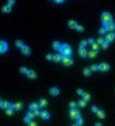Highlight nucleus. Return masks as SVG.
<instances>
[{"label": "nucleus", "mask_w": 115, "mask_h": 126, "mask_svg": "<svg viewBox=\"0 0 115 126\" xmlns=\"http://www.w3.org/2000/svg\"><path fill=\"white\" fill-rule=\"evenodd\" d=\"M59 53H61L62 56H72V53H73V48H72V45H68V44H61Z\"/></svg>", "instance_id": "1"}, {"label": "nucleus", "mask_w": 115, "mask_h": 126, "mask_svg": "<svg viewBox=\"0 0 115 126\" xmlns=\"http://www.w3.org/2000/svg\"><path fill=\"white\" fill-rule=\"evenodd\" d=\"M101 22H103V25L112 22V14H111V13H107V11H104L103 14H101Z\"/></svg>", "instance_id": "2"}, {"label": "nucleus", "mask_w": 115, "mask_h": 126, "mask_svg": "<svg viewBox=\"0 0 115 126\" xmlns=\"http://www.w3.org/2000/svg\"><path fill=\"white\" fill-rule=\"evenodd\" d=\"M92 112H95V115H98V118H106V112L103 111V109L97 108V106H92Z\"/></svg>", "instance_id": "3"}, {"label": "nucleus", "mask_w": 115, "mask_h": 126, "mask_svg": "<svg viewBox=\"0 0 115 126\" xmlns=\"http://www.w3.org/2000/svg\"><path fill=\"white\" fill-rule=\"evenodd\" d=\"M68 114H70V118L72 120H76L78 118V117H81V111H79V109H76V108H73V109H70V112H68Z\"/></svg>", "instance_id": "4"}, {"label": "nucleus", "mask_w": 115, "mask_h": 126, "mask_svg": "<svg viewBox=\"0 0 115 126\" xmlns=\"http://www.w3.org/2000/svg\"><path fill=\"white\" fill-rule=\"evenodd\" d=\"M62 64L67 67H72L75 64V61L72 59V56H62Z\"/></svg>", "instance_id": "5"}, {"label": "nucleus", "mask_w": 115, "mask_h": 126, "mask_svg": "<svg viewBox=\"0 0 115 126\" xmlns=\"http://www.w3.org/2000/svg\"><path fill=\"white\" fill-rule=\"evenodd\" d=\"M8 50H9V45H8V42H5V41H0V55H3V53H6Z\"/></svg>", "instance_id": "6"}, {"label": "nucleus", "mask_w": 115, "mask_h": 126, "mask_svg": "<svg viewBox=\"0 0 115 126\" xmlns=\"http://www.w3.org/2000/svg\"><path fill=\"white\" fill-rule=\"evenodd\" d=\"M104 39H106V42H114L115 41V34H114V31H107V33L104 34Z\"/></svg>", "instance_id": "7"}, {"label": "nucleus", "mask_w": 115, "mask_h": 126, "mask_svg": "<svg viewBox=\"0 0 115 126\" xmlns=\"http://www.w3.org/2000/svg\"><path fill=\"white\" fill-rule=\"evenodd\" d=\"M98 70L100 72H109L111 70V65H109L107 62H101V64H98Z\"/></svg>", "instance_id": "8"}, {"label": "nucleus", "mask_w": 115, "mask_h": 126, "mask_svg": "<svg viewBox=\"0 0 115 126\" xmlns=\"http://www.w3.org/2000/svg\"><path fill=\"white\" fill-rule=\"evenodd\" d=\"M39 117H41L42 120H50L51 114H50V112H47L45 109H41V112H39Z\"/></svg>", "instance_id": "9"}, {"label": "nucleus", "mask_w": 115, "mask_h": 126, "mask_svg": "<svg viewBox=\"0 0 115 126\" xmlns=\"http://www.w3.org/2000/svg\"><path fill=\"white\" fill-rule=\"evenodd\" d=\"M20 52H22V55H25V56H30V55H31V48L28 47V45H25V44H23L22 47H20Z\"/></svg>", "instance_id": "10"}, {"label": "nucleus", "mask_w": 115, "mask_h": 126, "mask_svg": "<svg viewBox=\"0 0 115 126\" xmlns=\"http://www.w3.org/2000/svg\"><path fill=\"white\" fill-rule=\"evenodd\" d=\"M28 109H30V111H33V112H39V111H41L39 103H31L30 106H28Z\"/></svg>", "instance_id": "11"}, {"label": "nucleus", "mask_w": 115, "mask_h": 126, "mask_svg": "<svg viewBox=\"0 0 115 126\" xmlns=\"http://www.w3.org/2000/svg\"><path fill=\"white\" fill-rule=\"evenodd\" d=\"M59 93H61L59 87H50V95H51V96H58Z\"/></svg>", "instance_id": "12"}, {"label": "nucleus", "mask_w": 115, "mask_h": 126, "mask_svg": "<svg viewBox=\"0 0 115 126\" xmlns=\"http://www.w3.org/2000/svg\"><path fill=\"white\" fill-rule=\"evenodd\" d=\"M26 78H30V79H36L37 78V73L34 70H28L26 72Z\"/></svg>", "instance_id": "13"}, {"label": "nucleus", "mask_w": 115, "mask_h": 126, "mask_svg": "<svg viewBox=\"0 0 115 126\" xmlns=\"http://www.w3.org/2000/svg\"><path fill=\"white\" fill-rule=\"evenodd\" d=\"M11 106H13V103H9V101H6V100H2V103H0V108H2V109L11 108Z\"/></svg>", "instance_id": "14"}, {"label": "nucleus", "mask_w": 115, "mask_h": 126, "mask_svg": "<svg viewBox=\"0 0 115 126\" xmlns=\"http://www.w3.org/2000/svg\"><path fill=\"white\" fill-rule=\"evenodd\" d=\"M53 61H55V62H62V55L58 52L56 55H53Z\"/></svg>", "instance_id": "15"}, {"label": "nucleus", "mask_w": 115, "mask_h": 126, "mask_svg": "<svg viewBox=\"0 0 115 126\" xmlns=\"http://www.w3.org/2000/svg\"><path fill=\"white\" fill-rule=\"evenodd\" d=\"M2 13L3 14H8V13H11V5H5V6H2Z\"/></svg>", "instance_id": "16"}, {"label": "nucleus", "mask_w": 115, "mask_h": 126, "mask_svg": "<svg viewBox=\"0 0 115 126\" xmlns=\"http://www.w3.org/2000/svg\"><path fill=\"white\" fill-rule=\"evenodd\" d=\"M73 122H75V126H82V125H84V120H82V115H81V117H78L76 120H73Z\"/></svg>", "instance_id": "17"}, {"label": "nucleus", "mask_w": 115, "mask_h": 126, "mask_svg": "<svg viewBox=\"0 0 115 126\" xmlns=\"http://www.w3.org/2000/svg\"><path fill=\"white\" fill-rule=\"evenodd\" d=\"M106 26H107V31H115V22L112 20V22L106 23Z\"/></svg>", "instance_id": "18"}, {"label": "nucleus", "mask_w": 115, "mask_h": 126, "mask_svg": "<svg viewBox=\"0 0 115 126\" xmlns=\"http://www.w3.org/2000/svg\"><path fill=\"white\" fill-rule=\"evenodd\" d=\"M98 33H100V36H104V34L107 33V26H106V25H103V26L100 28V30H98Z\"/></svg>", "instance_id": "19"}, {"label": "nucleus", "mask_w": 115, "mask_h": 126, "mask_svg": "<svg viewBox=\"0 0 115 126\" xmlns=\"http://www.w3.org/2000/svg\"><path fill=\"white\" fill-rule=\"evenodd\" d=\"M13 108H14V111H20V109H22V103H20V101L13 103Z\"/></svg>", "instance_id": "20"}, {"label": "nucleus", "mask_w": 115, "mask_h": 126, "mask_svg": "<svg viewBox=\"0 0 115 126\" xmlns=\"http://www.w3.org/2000/svg\"><path fill=\"white\" fill-rule=\"evenodd\" d=\"M87 50H85V48H79V56H81V58H87Z\"/></svg>", "instance_id": "21"}, {"label": "nucleus", "mask_w": 115, "mask_h": 126, "mask_svg": "<svg viewBox=\"0 0 115 126\" xmlns=\"http://www.w3.org/2000/svg\"><path fill=\"white\" fill-rule=\"evenodd\" d=\"M82 73H84V76H90V75H92L93 72L90 70V67H85L84 70H82Z\"/></svg>", "instance_id": "22"}, {"label": "nucleus", "mask_w": 115, "mask_h": 126, "mask_svg": "<svg viewBox=\"0 0 115 126\" xmlns=\"http://www.w3.org/2000/svg\"><path fill=\"white\" fill-rule=\"evenodd\" d=\"M51 47H53V50H56V52H59V48H61V44H59L58 41H55V42L51 44Z\"/></svg>", "instance_id": "23"}, {"label": "nucleus", "mask_w": 115, "mask_h": 126, "mask_svg": "<svg viewBox=\"0 0 115 126\" xmlns=\"http://www.w3.org/2000/svg\"><path fill=\"white\" fill-rule=\"evenodd\" d=\"M98 55V52H95V50H90L89 53H87V58H90V59H93V58H95V56Z\"/></svg>", "instance_id": "24"}, {"label": "nucleus", "mask_w": 115, "mask_h": 126, "mask_svg": "<svg viewBox=\"0 0 115 126\" xmlns=\"http://www.w3.org/2000/svg\"><path fill=\"white\" fill-rule=\"evenodd\" d=\"M5 112H6V115H9V117H11V115L13 114H14V108H13V106H11V108H6V109H5Z\"/></svg>", "instance_id": "25"}, {"label": "nucleus", "mask_w": 115, "mask_h": 126, "mask_svg": "<svg viewBox=\"0 0 115 126\" xmlns=\"http://www.w3.org/2000/svg\"><path fill=\"white\" fill-rule=\"evenodd\" d=\"M76 25H78V22H76V20H68V26H70V28H76Z\"/></svg>", "instance_id": "26"}, {"label": "nucleus", "mask_w": 115, "mask_h": 126, "mask_svg": "<svg viewBox=\"0 0 115 126\" xmlns=\"http://www.w3.org/2000/svg\"><path fill=\"white\" fill-rule=\"evenodd\" d=\"M78 106H79V108H85V106H87V101L82 98V100H79V101H78Z\"/></svg>", "instance_id": "27"}, {"label": "nucleus", "mask_w": 115, "mask_h": 126, "mask_svg": "<svg viewBox=\"0 0 115 126\" xmlns=\"http://www.w3.org/2000/svg\"><path fill=\"white\" fill-rule=\"evenodd\" d=\"M47 103H48L47 100H41V101H39V108H41V109H44L45 106H47Z\"/></svg>", "instance_id": "28"}, {"label": "nucleus", "mask_w": 115, "mask_h": 126, "mask_svg": "<svg viewBox=\"0 0 115 126\" xmlns=\"http://www.w3.org/2000/svg\"><path fill=\"white\" fill-rule=\"evenodd\" d=\"M104 41H106V39H104V36H101V37H98V39H97V44H98V45L101 47V44H103Z\"/></svg>", "instance_id": "29"}, {"label": "nucleus", "mask_w": 115, "mask_h": 126, "mask_svg": "<svg viewBox=\"0 0 115 126\" xmlns=\"http://www.w3.org/2000/svg\"><path fill=\"white\" fill-rule=\"evenodd\" d=\"M87 45H89V42H87V41H81V44H79V48H85Z\"/></svg>", "instance_id": "30"}, {"label": "nucleus", "mask_w": 115, "mask_h": 126, "mask_svg": "<svg viewBox=\"0 0 115 126\" xmlns=\"http://www.w3.org/2000/svg\"><path fill=\"white\" fill-rule=\"evenodd\" d=\"M73 108H78V103H75V101H70V104H68V109H73Z\"/></svg>", "instance_id": "31"}, {"label": "nucleus", "mask_w": 115, "mask_h": 126, "mask_svg": "<svg viewBox=\"0 0 115 126\" xmlns=\"http://www.w3.org/2000/svg\"><path fill=\"white\" fill-rule=\"evenodd\" d=\"M75 30H76V31H79V33H82V31H84V26H82V25H79V23H78Z\"/></svg>", "instance_id": "32"}, {"label": "nucleus", "mask_w": 115, "mask_h": 126, "mask_svg": "<svg viewBox=\"0 0 115 126\" xmlns=\"http://www.w3.org/2000/svg\"><path fill=\"white\" fill-rule=\"evenodd\" d=\"M100 48H101V47H100V45L97 44V42H95V44H92V50H95V52H98Z\"/></svg>", "instance_id": "33"}, {"label": "nucleus", "mask_w": 115, "mask_h": 126, "mask_svg": "<svg viewBox=\"0 0 115 126\" xmlns=\"http://www.w3.org/2000/svg\"><path fill=\"white\" fill-rule=\"evenodd\" d=\"M107 47H109V42H106V41H104L103 44H101V48H103V50H107Z\"/></svg>", "instance_id": "34"}, {"label": "nucleus", "mask_w": 115, "mask_h": 126, "mask_svg": "<svg viewBox=\"0 0 115 126\" xmlns=\"http://www.w3.org/2000/svg\"><path fill=\"white\" fill-rule=\"evenodd\" d=\"M90 70H92V72H97L98 70V65H97V64H92V65H90Z\"/></svg>", "instance_id": "35"}, {"label": "nucleus", "mask_w": 115, "mask_h": 126, "mask_svg": "<svg viewBox=\"0 0 115 126\" xmlns=\"http://www.w3.org/2000/svg\"><path fill=\"white\" fill-rule=\"evenodd\" d=\"M19 70H20V73L26 75V72H28V69H26V67H20V69H19Z\"/></svg>", "instance_id": "36"}, {"label": "nucleus", "mask_w": 115, "mask_h": 126, "mask_svg": "<svg viewBox=\"0 0 115 126\" xmlns=\"http://www.w3.org/2000/svg\"><path fill=\"white\" fill-rule=\"evenodd\" d=\"M82 98H84L85 101H89V100H90V93H87V92H85L84 95H82Z\"/></svg>", "instance_id": "37"}, {"label": "nucleus", "mask_w": 115, "mask_h": 126, "mask_svg": "<svg viewBox=\"0 0 115 126\" xmlns=\"http://www.w3.org/2000/svg\"><path fill=\"white\" fill-rule=\"evenodd\" d=\"M76 93H78L79 96H82V95H84L85 92H84V89H78V90H76Z\"/></svg>", "instance_id": "38"}, {"label": "nucleus", "mask_w": 115, "mask_h": 126, "mask_svg": "<svg viewBox=\"0 0 115 126\" xmlns=\"http://www.w3.org/2000/svg\"><path fill=\"white\" fill-rule=\"evenodd\" d=\"M22 45H23V42H22V41H16V47H17V48H20Z\"/></svg>", "instance_id": "39"}, {"label": "nucleus", "mask_w": 115, "mask_h": 126, "mask_svg": "<svg viewBox=\"0 0 115 126\" xmlns=\"http://www.w3.org/2000/svg\"><path fill=\"white\" fill-rule=\"evenodd\" d=\"M87 42H89V45H92V44H95L97 41H95V39H92V37H89V39H87Z\"/></svg>", "instance_id": "40"}, {"label": "nucleus", "mask_w": 115, "mask_h": 126, "mask_svg": "<svg viewBox=\"0 0 115 126\" xmlns=\"http://www.w3.org/2000/svg\"><path fill=\"white\" fill-rule=\"evenodd\" d=\"M53 2H55V3H58V5H62L65 0H53Z\"/></svg>", "instance_id": "41"}, {"label": "nucleus", "mask_w": 115, "mask_h": 126, "mask_svg": "<svg viewBox=\"0 0 115 126\" xmlns=\"http://www.w3.org/2000/svg\"><path fill=\"white\" fill-rule=\"evenodd\" d=\"M45 58H47V59H48V61H53V55H47V56H45Z\"/></svg>", "instance_id": "42"}, {"label": "nucleus", "mask_w": 115, "mask_h": 126, "mask_svg": "<svg viewBox=\"0 0 115 126\" xmlns=\"http://www.w3.org/2000/svg\"><path fill=\"white\" fill-rule=\"evenodd\" d=\"M14 3H16V0H8V5H11V6H13Z\"/></svg>", "instance_id": "43"}, {"label": "nucleus", "mask_w": 115, "mask_h": 126, "mask_svg": "<svg viewBox=\"0 0 115 126\" xmlns=\"http://www.w3.org/2000/svg\"><path fill=\"white\" fill-rule=\"evenodd\" d=\"M0 103H2V98H0Z\"/></svg>", "instance_id": "44"}, {"label": "nucleus", "mask_w": 115, "mask_h": 126, "mask_svg": "<svg viewBox=\"0 0 115 126\" xmlns=\"http://www.w3.org/2000/svg\"><path fill=\"white\" fill-rule=\"evenodd\" d=\"M114 34H115V31H114Z\"/></svg>", "instance_id": "45"}]
</instances>
